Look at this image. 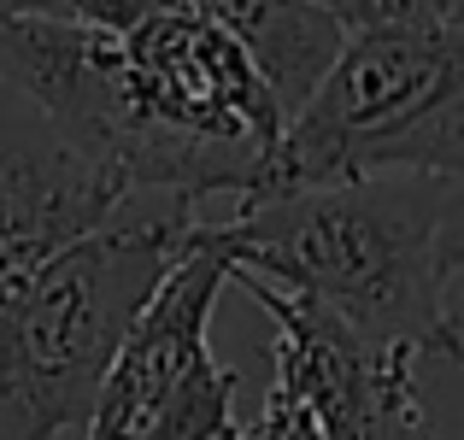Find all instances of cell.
<instances>
[{
  "label": "cell",
  "mask_w": 464,
  "mask_h": 440,
  "mask_svg": "<svg viewBox=\"0 0 464 440\" xmlns=\"http://www.w3.org/2000/svg\"><path fill=\"white\" fill-rule=\"evenodd\" d=\"M136 182L0 82V305L59 253L106 229Z\"/></svg>",
  "instance_id": "8992f818"
},
{
  "label": "cell",
  "mask_w": 464,
  "mask_h": 440,
  "mask_svg": "<svg viewBox=\"0 0 464 440\" xmlns=\"http://www.w3.org/2000/svg\"><path fill=\"white\" fill-rule=\"evenodd\" d=\"M376 6H382V0H353V12H376Z\"/></svg>",
  "instance_id": "9a60e30c"
},
{
  "label": "cell",
  "mask_w": 464,
  "mask_h": 440,
  "mask_svg": "<svg viewBox=\"0 0 464 440\" xmlns=\"http://www.w3.org/2000/svg\"><path fill=\"white\" fill-rule=\"evenodd\" d=\"M247 440H324V429H317L312 411L300 406L283 382H276L271 399H265V411H259V423L247 429Z\"/></svg>",
  "instance_id": "30bf717a"
},
{
  "label": "cell",
  "mask_w": 464,
  "mask_h": 440,
  "mask_svg": "<svg viewBox=\"0 0 464 440\" xmlns=\"http://www.w3.org/2000/svg\"><path fill=\"white\" fill-rule=\"evenodd\" d=\"M236 423V370H224L218 359H206L188 382L170 394V406L159 411V423L141 440H212Z\"/></svg>",
  "instance_id": "9c48e42d"
},
{
  "label": "cell",
  "mask_w": 464,
  "mask_h": 440,
  "mask_svg": "<svg viewBox=\"0 0 464 440\" xmlns=\"http://www.w3.org/2000/svg\"><path fill=\"white\" fill-rule=\"evenodd\" d=\"M288 118L241 35L212 6L153 12L118 30V106L106 158L136 194L247 200L265 182Z\"/></svg>",
  "instance_id": "277c9868"
},
{
  "label": "cell",
  "mask_w": 464,
  "mask_h": 440,
  "mask_svg": "<svg viewBox=\"0 0 464 440\" xmlns=\"http://www.w3.org/2000/svg\"><path fill=\"white\" fill-rule=\"evenodd\" d=\"M329 6H353V0H329Z\"/></svg>",
  "instance_id": "e0dca14e"
},
{
  "label": "cell",
  "mask_w": 464,
  "mask_h": 440,
  "mask_svg": "<svg viewBox=\"0 0 464 440\" xmlns=\"http://www.w3.org/2000/svg\"><path fill=\"white\" fill-rule=\"evenodd\" d=\"M276 329V382L317 417L324 440H430L418 394V352L353 329L306 293L236 276Z\"/></svg>",
  "instance_id": "5b68a950"
},
{
  "label": "cell",
  "mask_w": 464,
  "mask_h": 440,
  "mask_svg": "<svg viewBox=\"0 0 464 440\" xmlns=\"http://www.w3.org/2000/svg\"><path fill=\"white\" fill-rule=\"evenodd\" d=\"M224 282H236V264L212 241V224L200 217L188 253L177 259V271L159 282L153 305L130 329L124 352H118L101 399H94V417L82 423V440H141L153 429L170 394L212 359L206 329H212V305Z\"/></svg>",
  "instance_id": "52a82bcc"
},
{
  "label": "cell",
  "mask_w": 464,
  "mask_h": 440,
  "mask_svg": "<svg viewBox=\"0 0 464 440\" xmlns=\"http://www.w3.org/2000/svg\"><path fill=\"white\" fill-rule=\"evenodd\" d=\"M194 200L130 194L124 212L0 305V440H53L94 417L136 317L194 241Z\"/></svg>",
  "instance_id": "3957f363"
},
{
  "label": "cell",
  "mask_w": 464,
  "mask_h": 440,
  "mask_svg": "<svg viewBox=\"0 0 464 440\" xmlns=\"http://www.w3.org/2000/svg\"><path fill=\"white\" fill-rule=\"evenodd\" d=\"M212 12L241 35L288 124L324 89L359 18L353 6H329V0H212Z\"/></svg>",
  "instance_id": "ba28073f"
},
{
  "label": "cell",
  "mask_w": 464,
  "mask_h": 440,
  "mask_svg": "<svg viewBox=\"0 0 464 440\" xmlns=\"http://www.w3.org/2000/svg\"><path fill=\"white\" fill-rule=\"evenodd\" d=\"M35 12H71V0H0V30L18 18H35Z\"/></svg>",
  "instance_id": "7c38bea8"
},
{
  "label": "cell",
  "mask_w": 464,
  "mask_h": 440,
  "mask_svg": "<svg viewBox=\"0 0 464 440\" xmlns=\"http://www.w3.org/2000/svg\"><path fill=\"white\" fill-rule=\"evenodd\" d=\"M353 177L464 182L459 12L435 0H382L376 12H359L335 71L283 129L271 170L247 200Z\"/></svg>",
  "instance_id": "7a4b0ae2"
},
{
  "label": "cell",
  "mask_w": 464,
  "mask_h": 440,
  "mask_svg": "<svg viewBox=\"0 0 464 440\" xmlns=\"http://www.w3.org/2000/svg\"><path fill=\"white\" fill-rule=\"evenodd\" d=\"M212 440H247V435H241V423H229V429H224V435H212Z\"/></svg>",
  "instance_id": "5bb4252c"
},
{
  "label": "cell",
  "mask_w": 464,
  "mask_h": 440,
  "mask_svg": "<svg viewBox=\"0 0 464 440\" xmlns=\"http://www.w3.org/2000/svg\"><path fill=\"white\" fill-rule=\"evenodd\" d=\"M447 264L464 271V200L453 194V206H447Z\"/></svg>",
  "instance_id": "4fadbf2b"
},
{
  "label": "cell",
  "mask_w": 464,
  "mask_h": 440,
  "mask_svg": "<svg viewBox=\"0 0 464 440\" xmlns=\"http://www.w3.org/2000/svg\"><path fill=\"white\" fill-rule=\"evenodd\" d=\"M435 6H447V12H459V18H464V0H435Z\"/></svg>",
  "instance_id": "2e32d148"
},
{
  "label": "cell",
  "mask_w": 464,
  "mask_h": 440,
  "mask_svg": "<svg viewBox=\"0 0 464 440\" xmlns=\"http://www.w3.org/2000/svg\"><path fill=\"white\" fill-rule=\"evenodd\" d=\"M182 6H212V0H71V12L101 30H136L153 12H182Z\"/></svg>",
  "instance_id": "8fae6325"
},
{
  "label": "cell",
  "mask_w": 464,
  "mask_h": 440,
  "mask_svg": "<svg viewBox=\"0 0 464 440\" xmlns=\"http://www.w3.org/2000/svg\"><path fill=\"white\" fill-rule=\"evenodd\" d=\"M453 188L435 177H353L236 206L212 224L236 276L306 293L418 359H464L447 264Z\"/></svg>",
  "instance_id": "6da1fadb"
}]
</instances>
